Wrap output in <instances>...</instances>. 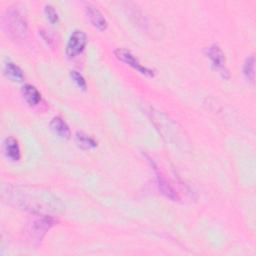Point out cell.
<instances>
[{"instance_id": "6da1fadb", "label": "cell", "mask_w": 256, "mask_h": 256, "mask_svg": "<svg viewBox=\"0 0 256 256\" xmlns=\"http://www.w3.org/2000/svg\"><path fill=\"white\" fill-rule=\"evenodd\" d=\"M18 7H10L3 17V26L10 36L22 39L27 34V22Z\"/></svg>"}, {"instance_id": "7a4b0ae2", "label": "cell", "mask_w": 256, "mask_h": 256, "mask_svg": "<svg viewBox=\"0 0 256 256\" xmlns=\"http://www.w3.org/2000/svg\"><path fill=\"white\" fill-rule=\"evenodd\" d=\"M114 54H115V57L126 63L127 65L131 66L132 68H134L135 70H137L138 72L146 75V76H149V77H153L155 75V72L154 70L142 65L139 60L127 49L125 48H117L115 51H114Z\"/></svg>"}, {"instance_id": "3957f363", "label": "cell", "mask_w": 256, "mask_h": 256, "mask_svg": "<svg viewBox=\"0 0 256 256\" xmlns=\"http://www.w3.org/2000/svg\"><path fill=\"white\" fill-rule=\"evenodd\" d=\"M87 44V35L82 30H74L66 45V55L69 58H74L84 50Z\"/></svg>"}, {"instance_id": "277c9868", "label": "cell", "mask_w": 256, "mask_h": 256, "mask_svg": "<svg viewBox=\"0 0 256 256\" xmlns=\"http://www.w3.org/2000/svg\"><path fill=\"white\" fill-rule=\"evenodd\" d=\"M55 223L56 220L53 217L43 216L42 218L37 219L32 223L31 228L29 230L30 235L32 236L34 241L39 242L44 237L46 232L49 231L50 228L55 225Z\"/></svg>"}, {"instance_id": "5b68a950", "label": "cell", "mask_w": 256, "mask_h": 256, "mask_svg": "<svg viewBox=\"0 0 256 256\" xmlns=\"http://www.w3.org/2000/svg\"><path fill=\"white\" fill-rule=\"evenodd\" d=\"M206 56L210 59L211 64L214 69L218 70L224 77V74H228V71L225 68V55L222 49L217 44H212L205 50Z\"/></svg>"}, {"instance_id": "8992f818", "label": "cell", "mask_w": 256, "mask_h": 256, "mask_svg": "<svg viewBox=\"0 0 256 256\" xmlns=\"http://www.w3.org/2000/svg\"><path fill=\"white\" fill-rule=\"evenodd\" d=\"M85 12L88 20L94 27H96L100 31L106 30V28L108 27L107 20L95 5L87 4V6L85 7Z\"/></svg>"}, {"instance_id": "52a82bcc", "label": "cell", "mask_w": 256, "mask_h": 256, "mask_svg": "<svg viewBox=\"0 0 256 256\" xmlns=\"http://www.w3.org/2000/svg\"><path fill=\"white\" fill-rule=\"evenodd\" d=\"M154 171L156 173V181H157V186L159 188V190L161 191V193L169 198L172 201H178L179 200V196L177 194V192L174 190V188L172 187V185L168 182V180L165 178V176L157 169L156 166H154Z\"/></svg>"}, {"instance_id": "ba28073f", "label": "cell", "mask_w": 256, "mask_h": 256, "mask_svg": "<svg viewBox=\"0 0 256 256\" xmlns=\"http://www.w3.org/2000/svg\"><path fill=\"white\" fill-rule=\"evenodd\" d=\"M51 130L62 139H69L71 137V131L67 123L59 116H55L50 121Z\"/></svg>"}, {"instance_id": "9c48e42d", "label": "cell", "mask_w": 256, "mask_h": 256, "mask_svg": "<svg viewBox=\"0 0 256 256\" xmlns=\"http://www.w3.org/2000/svg\"><path fill=\"white\" fill-rule=\"evenodd\" d=\"M4 151L11 161H19L21 156L20 148L18 141L14 137L9 136L4 140Z\"/></svg>"}, {"instance_id": "30bf717a", "label": "cell", "mask_w": 256, "mask_h": 256, "mask_svg": "<svg viewBox=\"0 0 256 256\" xmlns=\"http://www.w3.org/2000/svg\"><path fill=\"white\" fill-rule=\"evenodd\" d=\"M22 95L29 105H37L41 100L40 92L31 84H25L22 87Z\"/></svg>"}, {"instance_id": "8fae6325", "label": "cell", "mask_w": 256, "mask_h": 256, "mask_svg": "<svg viewBox=\"0 0 256 256\" xmlns=\"http://www.w3.org/2000/svg\"><path fill=\"white\" fill-rule=\"evenodd\" d=\"M4 73L12 81H22L24 79V73L21 68L11 61L5 63Z\"/></svg>"}, {"instance_id": "7c38bea8", "label": "cell", "mask_w": 256, "mask_h": 256, "mask_svg": "<svg viewBox=\"0 0 256 256\" xmlns=\"http://www.w3.org/2000/svg\"><path fill=\"white\" fill-rule=\"evenodd\" d=\"M75 138L77 144L83 149H92L97 147V141L82 131H77Z\"/></svg>"}, {"instance_id": "4fadbf2b", "label": "cell", "mask_w": 256, "mask_h": 256, "mask_svg": "<svg viewBox=\"0 0 256 256\" xmlns=\"http://www.w3.org/2000/svg\"><path fill=\"white\" fill-rule=\"evenodd\" d=\"M254 66H255V58L253 55H250L245 59V62L243 64V74L245 78L251 83L254 82V76H255Z\"/></svg>"}, {"instance_id": "5bb4252c", "label": "cell", "mask_w": 256, "mask_h": 256, "mask_svg": "<svg viewBox=\"0 0 256 256\" xmlns=\"http://www.w3.org/2000/svg\"><path fill=\"white\" fill-rule=\"evenodd\" d=\"M44 13H45L47 19H48L52 24H55V23L58 22V20H59L58 13H57V11L55 10V8H54L52 5H50V4L45 5V7H44Z\"/></svg>"}, {"instance_id": "9a60e30c", "label": "cell", "mask_w": 256, "mask_h": 256, "mask_svg": "<svg viewBox=\"0 0 256 256\" xmlns=\"http://www.w3.org/2000/svg\"><path fill=\"white\" fill-rule=\"evenodd\" d=\"M70 77L72 78V80L75 82V84L82 90H86L87 88V84L86 81L84 79V77L76 70H72L70 71Z\"/></svg>"}]
</instances>
